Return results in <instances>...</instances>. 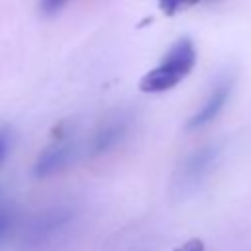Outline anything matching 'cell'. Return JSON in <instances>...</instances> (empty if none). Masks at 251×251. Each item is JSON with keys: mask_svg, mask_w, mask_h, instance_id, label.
<instances>
[{"mask_svg": "<svg viewBox=\"0 0 251 251\" xmlns=\"http://www.w3.org/2000/svg\"><path fill=\"white\" fill-rule=\"evenodd\" d=\"M196 65V49L188 37L173 43L163 57L161 65L145 73L139 80V90L147 94H159L176 86Z\"/></svg>", "mask_w": 251, "mask_h": 251, "instance_id": "cell-1", "label": "cell"}, {"mask_svg": "<svg viewBox=\"0 0 251 251\" xmlns=\"http://www.w3.org/2000/svg\"><path fill=\"white\" fill-rule=\"evenodd\" d=\"M73 155H75V141L67 133H63V135L55 137L53 143H49L39 153V157L33 165V175L37 178L51 176V175L63 171L73 161Z\"/></svg>", "mask_w": 251, "mask_h": 251, "instance_id": "cell-2", "label": "cell"}, {"mask_svg": "<svg viewBox=\"0 0 251 251\" xmlns=\"http://www.w3.org/2000/svg\"><path fill=\"white\" fill-rule=\"evenodd\" d=\"M131 126H133V120H131V114H127V112L110 116L94 131V135L90 139V155H102V153H108L110 149H114L118 143H122L127 137Z\"/></svg>", "mask_w": 251, "mask_h": 251, "instance_id": "cell-3", "label": "cell"}, {"mask_svg": "<svg viewBox=\"0 0 251 251\" xmlns=\"http://www.w3.org/2000/svg\"><path fill=\"white\" fill-rule=\"evenodd\" d=\"M218 161V149L208 145V147H202L198 151H194L192 155H188L184 159V163L180 165L178 169V175H176V182L180 188H192L196 186L202 178L208 176V173L214 169Z\"/></svg>", "mask_w": 251, "mask_h": 251, "instance_id": "cell-4", "label": "cell"}, {"mask_svg": "<svg viewBox=\"0 0 251 251\" xmlns=\"http://www.w3.org/2000/svg\"><path fill=\"white\" fill-rule=\"evenodd\" d=\"M229 92H231V80L229 78H220L216 82V86L212 88V92L208 94L206 102L186 122V129H200V127L208 126L224 110V106L229 98Z\"/></svg>", "mask_w": 251, "mask_h": 251, "instance_id": "cell-5", "label": "cell"}, {"mask_svg": "<svg viewBox=\"0 0 251 251\" xmlns=\"http://www.w3.org/2000/svg\"><path fill=\"white\" fill-rule=\"evenodd\" d=\"M67 220V212L65 210H55V212H47L35 227H31V231H39L41 235H45V231H51V229H57L59 226H63Z\"/></svg>", "mask_w": 251, "mask_h": 251, "instance_id": "cell-6", "label": "cell"}, {"mask_svg": "<svg viewBox=\"0 0 251 251\" xmlns=\"http://www.w3.org/2000/svg\"><path fill=\"white\" fill-rule=\"evenodd\" d=\"M202 0H159V8L161 12H165L167 16H175L182 10H188L196 4H200Z\"/></svg>", "mask_w": 251, "mask_h": 251, "instance_id": "cell-7", "label": "cell"}, {"mask_svg": "<svg viewBox=\"0 0 251 251\" xmlns=\"http://www.w3.org/2000/svg\"><path fill=\"white\" fill-rule=\"evenodd\" d=\"M73 0H39V10L43 14H55L61 8H65L67 4H71Z\"/></svg>", "mask_w": 251, "mask_h": 251, "instance_id": "cell-8", "label": "cell"}, {"mask_svg": "<svg viewBox=\"0 0 251 251\" xmlns=\"http://www.w3.org/2000/svg\"><path fill=\"white\" fill-rule=\"evenodd\" d=\"M10 143H12V137H10V131L6 127H0V163L6 159L8 155V149H10Z\"/></svg>", "mask_w": 251, "mask_h": 251, "instance_id": "cell-9", "label": "cell"}, {"mask_svg": "<svg viewBox=\"0 0 251 251\" xmlns=\"http://www.w3.org/2000/svg\"><path fill=\"white\" fill-rule=\"evenodd\" d=\"M175 251H204V243H202V239L194 237V239L184 241V243H182L180 247H176Z\"/></svg>", "mask_w": 251, "mask_h": 251, "instance_id": "cell-10", "label": "cell"}, {"mask_svg": "<svg viewBox=\"0 0 251 251\" xmlns=\"http://www.w3.org/2000/svg\"><path fill=\"white\" fill-rule=\"evenodd\" d=\"M6 227H8V216L6 214H0V237L4 235Z\"/></svg>", "mask_w": 251, "mask_h": 251, "instance_id": "cell-11", "label": "cell"}]
</instances>
